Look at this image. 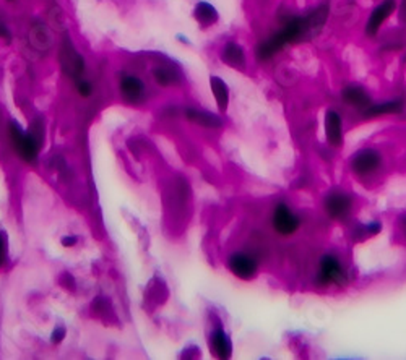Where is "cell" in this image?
Returning <instances> with one entry per match:
<instances>
[{"instance_id": "obj_1", "label": "cell", "mask_w": 406, "mask_h": 360, "mask_svg": "<svg viewBox=\"0 0 406 360\" xmlns=\"http://www.w3.org/2000/svg\"><path fill=\"white\" fill-rule=\"evenodd\" d=\"M330 15V4H320L303 15H288L280 28L255 46V59L260 64L272 60L281 51L314 39L324 29Z\"/></svg>"}, {"instance_id": "obj_2", "label": "cell", "mask_w": 406, "mask_h": 360, "mask_svg": "<svg viewBox=\"0 0 406 360\" xmlns=\"http://www.w3.org/2000/svg\"><path fill=\"white\" fill-rule=\"evenodd\" d=\"M390 169V156L379 145H361L348 156L346 171L351 179L366 189H374Z\"/></svg>"}, {"instance_id": "obj_3", "label": "cell", "mask_w": 406, "mask_h": 360, "mask_svg": "<svg viewBox=\"0 0 406 360\" xmlns=\"http://www.w3.org/2000/svg\"><path fill=\"white\" fill-rule=\"evenodd\" d=\"M355 283V271L345 255L335 248L319 253L310 273V286L319 292L345 291Z\"/></svg>"}, {"instance_id": "obj_4", "label": "cell", "mask_w": 406, "mask_h": 360, "mask_svg": "<svg viewBox=\"0 0 406 360\" xmlns=\"http://www.w3.org/2000/svg\"><path fill=\"white\" fill-rule=\"evenodd\" d=\"M320 213L327 221L348 226L356 218L359 200L356 193L345 185H330L320 195Z\"/></svg>"}, {"instance_id": "obj_5", "label": "cell", "mask_w": 406, "mask_h": 360, "mask_svg": "<svg viewBox=\"0 0 406 360\" xmlns=\"http://www.w3.org/2000/svg\"><path fill=\"white\" fill-rule=\"evenodd\" d=\"M268 226L273 236L281 240L294 239L304 227V216L293 201L280 198L270 208Z\"/></svg>"}, {"instance_id": "obj_6", "label": "cell", "mask_w": 406, "mask_h": 360, "mask_svg": "<svg viewBox=\"0 0 406 360\" xmlns=\"http://www.w3.org/2000/svg\"><path fill=\"white\" fill-rule=\"evenodd\" d=\"M39 130L30 128L25 130L22 125L15 120H10L7 125V137L10 148L18 156L20 161H23L28 166H36L39 163L41 148H43V140L38 133Z\"/></svg>"}, {"instance_id": "obj_7", "label": "cell", "mask_w": 406, "mask_h": 360, "mask_svg": "<svg viewBox=\"0 0 406 360\" xmlns=\"http://www.w3.org/2000/svg\"><path fill=\"white\" fill-rule=\"evenodd\" d=\"M226 268L234 278L242 283H252L262 271V257L255 250L236 248L228 253Z\"/></svg>"}, {"instance_id": "obj_8", "label": "cell", "mask_w": 406, "mask_h": 360, "mask_svg": "<svg viewBox=\"0 0 406 360\" xmlns=\"http://www.w3.org/2000/svg\"><path fill=\"white\" fill-rule=\"evenodd\" d=\"M322 130H324V142L325 146L332 151H341L346 145V125L345 116L335 107L325 109L324 122H322Z\"/></svg>"}, {"instance_id": "obj_9", "label": "cell", "mask_w": 406, "mask_h": 360, "mask_svg": "<svg viewBox=\"0 0 406 360\" xmlns=\"http://www.w3.org/2000/svg\"><path fill=\"white\" fill-rule=\"evenodd\" d=\"M397 5L398 0H382L381 4H377L376 7L371 10L366 23H364V34H366L369 39H376L377 36L381 34L385 23L397 13Z\"/></svg>"}, {"instance_id": "obj_10", "label": "cell", "mask_w": 406, "mask_h": 360, "mask_svg": "<svg viewBox=\"0 0 406 360\" xmlns=\"http://www.w3.org/2000/svg\"><path fill=\"white\" fill-rule=\"evenodd\" d=\"M384 232V221L381 218H371V219H353V221L346 226V236L350 239L351 244H364L367 240H372L381 236Z\"/></svg>"}, {"instance_id": "obj_11", "label": "cell", "mask_w": 406, "mask_h": 360, "mask_svg": "<svg viewBox=\"0 0 406 360\" xmlns=\"http://www.w3.org/2000/svg\"><path fill=\"white\" fill-rule=\"evenodd\" d=\"M340 99L346 107L353 109L358 114H362L374 102V98L369 90L361 83L351 81L340 90Z\"/></svg>"}, {"instance_id": "obj_12", "label": "cell", "mask_w": 406, "mask_h": 360, "mask_svg": "<svg viewBox=\"0 0 406 360\" xmlns=\"http://www.w3.org/2000/svg\"><path fill=\"white\" fill-rule=\"evenodd\" d=\"M406 111V99L402 96L374 101L362 114H359L364 120H377L384 117H400Z\"/></svg>"}, {"instance_id": "obj_13", "label": "cell", "mask_w": 406, "mask_h": 360, "mask_svg": "<svg viewBox=\"0 0 406 360\" xmlns=\"http://www.w3.org/2000/svg\"><path fill=\"white\" fill-rule=\"evenodd\" d=\"M208 349L213 357L220 360H229L233 357L234 342L220 320L213 325L210 335H208Z\"/></svg>"}, {"instance_id": "obj_14", "label": "cell", "mask_w": 406, "mask_h": 360, "mask_svg": "<svg viewBox=\"0 0 406 360\" xmlns=\"http://www.w3.org/2000/svg\"><path fill=\"white\" fill-rule=\"evenodd\" d=\"M119 91L124 101L130 106H140L147 99V86L142 78L133 73H124L119 80Z\"/></svg>"}, {"instance_id": "obj_15", "label": "cell", "mask_w": 406, "mask_h": 360, "mask_svg": "<svg viewBox=\"0 0 406 360\" xmlns=\"http://www.w3.org/2000/svg\"><path fill=\"white\" fill-rule=\"evenodd\" d=\"M60 65L62 70L65 72L67 76L74 78V81L78 78H83L85 73V59L81 54H78V51L74 48V44L69 43V39L64 41L60 49Z\"/></svg>"}, {"instance_id": "obj_16", "label": "cell", "mask_w": 406, "mask_h": 360, "mask_svg": "<svg viewBox=\"0 0 406 360\" xmlns=\"http://www.w3.org/2000/svg\"><path fill=\"white\" fill-rule=\"evenodd\" d=\"M184 119L187 122L195 125V127L205 128V130H221L225 127V120L221 116L215 112L203 111V109L197 107H185L184 109Z\"/></svg>"}, {"instance_id": "obj_17", "label": "cell", "mask_w": 406, "mask_h": 360, "mask_svg": "<svg viewBox=\"0 0 406 360\" xmlns=\"http://www.w3.org/2000/svg\"><path fill=\"white\" fill-rule=\"evenodd\" d=\"M220 59L223 64H226L229 69L234 70H246L247 67L246 51L236 41H229L225 44V48L220 52Z\"/></svg>"}, {"instance_id": "obj_18", "label": "cell", "mask_w": 406, "mask_h": 360, "mask_svg": "<svg viewBox=\"0 0 406 360\" xmlns=\"http://www.w3.org/2000/svg\"><path fill=\"white\" fill-rule=\"evenodd\" d=\"M153 78H155V81L163 88L176 86L182 81L181 70L178 69V67H174L173 64H171V62H168V64L156 65L153 69Z\"/></svg>"}, {"instance_id": "obj_19", "label": "cell", "mask_w": 406, "mask_h": 360, "mask_svg": "<svg viewBox=\"0 0 406 360\" xmlns=\"http://www.w3.org/2000/svg\"><path fill=\"white\" fill-rule=\"evenodd\" d=\"M210 88L211 95L215 98L218 111L221 114H226L229 109V102H231V91H229L228 83L223 78L213 75L210 76Z\"/></svg>"}, {"instance_id": "obj_20", "label": "cell", "mask_w": 406, "mask_h": 360, "mask_svg": "<svg viewBox=\"0 0 406 360\" xmlns=\"http://www.w3.org/2000/svg\"><path fill=\"white\" fill-rule=\"evenodd\" d=\"M194 17L197 20V23H199L202 28H210V26H213L218 22L220 15H218L216 8L213 7L211 4L199 2V4L195 5Z\"/></svg>"}, {"instance_id": "obj_21", "label": "cell", "mask_w": 406, "mask_h": 360, "mask_svg": "<svg viewBox=\"0 0 406 360\" xmlns=\"http://www.w3.org/2000/svg\"><path fill=\"white\" fill-rule=\"evenodd\" d=\"M75 88H77V93L78 96L86 99L93 95V85L91 81H88L86 78H78L75 80Z\"/></svg>"}, {"instance_id": "obj_22", "label": "cell", "mask_w": 406, "mask_h": 360, "mask_svg": "<svg viewBox=\"0 0 406 360\" xmlns=\"http://www.w3.org/2000/svg\"><path fill=\"white\" fill-rule=\"evenodd\" d=\"M397 229H398V234L400 237H402L403 244L406 245V211L400 213L398 218H397Z\"/></svg>"}, {"instance_id": "obj_23", "label": "cell", "mask_w": 406, "mask_h": 360, "mask_svg": "<svg viewBox=\"0 0 406 360\" xmlns=\"http://www.w3.org/2000/svg\"><path fill=\"white\" fill-rule=\"evenodd\" d=\"M65 336H67L65 326H55V330L52 331V335H51V342L60 344L65 339Z\"/></svg>"}, {"instance_id": "obj_24", "label": "cell", "mask_w": 406, "mask_h": 360, "mask_svg": "<svg viewBox=\"0 0 406 360\" xmlns=\"http://www.w3.org/2000/svg\"><path fill=\"white\" fill-rule=\"evenodd\" d=\"M0 39L5 41V43H12V31L2 18H0Z\"/></svg>"}, {"instance_id": "obj_25", "label": "cell", "mask_w": 406, "mask_h": 360, "mask_svg": "<svg viewBox=\"0 0 406 360\" xmlns=\"http://www.w3.org/2000/svg\"><path fill=\"white\" fill-rule=\"evenodd\" d=\"M397 18L398 23L406 26V0H398L397 5Z\"/></svg>"}, {"instance_id": "obj_26", "label": "cell", "mask_w": 406, "mask_h": 360, "mask_svg": "<svg viewBox=\"0 0 406 360\" xmlns=\"http://www.w3.org/2000/svg\"><path fill=\"white\" fill-rule=\"evenodd\" d=\"M5 260H7V239L0 232V269H2Z\"/></svg>"}, {"instance_id": "obj_27", "label": "cell", "mask_w": 406, "mask_h": 360, "mask_svg": "<svg viewBox=\"0 0 406 360\" xmlns=\"http://www.w3.org/2000/svg\"><path fill=\"white\" fill-rule=\"evenodd\" d=\"M60 244H62V247H65V248H74L78 244V239L77 236H64L60 239Z\"/></svg>"}, {"instance_id": "obj_28", "label": "cell", "mask_w": 406, "mask_h": 360, "mask_svg": "<svg viewBox=\"0 0 406 360\" xmlns=\"http://www.w3.org/2000/svg\"><path fill=\"white\" fill-rule=\"evenodd\" d=\"M8 2H13V0H8Z\"/></svg>"}, {"instance_id": "obj_29", "label": "cell", "mask_w": 406, "mask_h": 360, "mask_svg": "<svg viewBox=\"0 0 406 360\" xmlns=\"http://www.w3.org/2000/svg\"><path fill=\"white\" fill-rule=\"evenodd\" d=\"M405 62H406V55H405Z\"/></svg>"}]
</instances>
